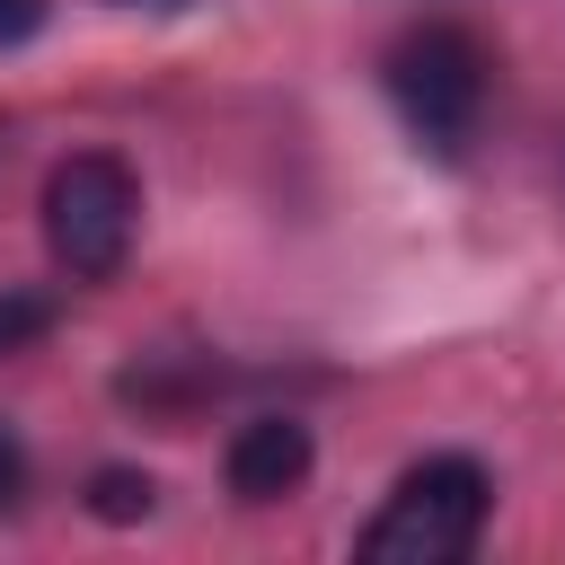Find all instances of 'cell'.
Returning <instances> with one entry per match:
<instances>
[{"label":"cell","instance_id":"cell-3","mask_svg":"<svg viewBox=\"0 0 565 565\" xmlns=\"http://www.w3.org/2000/svg\"><path fill=\"white\" fill-rule=\"evenodd\" d=\"M132 221H141V185L115 150H71L44 177V247L71 282H106L132 256Z\"/></svg>","mask_w":565,"mask_h":565},{"label":"cell","instance_id":"cell-9","mask_svg":"<svg viewBox=\"0 0 565 565\" xmlns=\"http://www.w3.org/2000/svg\"><path fill=\"white\" fill-rule=\"evenodd\" d=\"M124 9H185V0H124Z\"/></svg>","mask_w":565,"mask_h":565},{"label":"cell","instance_id":"cell-1","mask_svg":"<svg viewBox=\"0 0 565 565\" xmlns=\"http://www.w3.org/2000/svg\"><path fill=\"white\" fill-rule=\"evenodd\" d=\"M486 512H494V477L468 450H433L388 486V503L371 512L353 547L371 565H459L486 539Z\"/></svg>","mask_w":565,"mask_h":565},{"label":"cell","instance_id":"cell-7","mask_svg":"<svg viewBox=\"0 0 565 565\" xmlns=\"http://www.w3.org/2000/svg\"><path fill=\"white\" fill-rule=\"evenodd\" d=\"M18 494H26V450H18V433L0 424V512H9Z\"/></svg>","mask_w":565,"mask_h":565},{"label":"cell","instance_id":"cell-8","mask_svg":"<svg viewBox=\"0 0 565 565\" xmlns=\"http://www.w3.org/2000/svg\"><path fill=\"white\" fill-rule=\"evenodd\" d=\"M35 18H44V0H0V53H9V44H26V35H35Z\"/></svg>","mask_w":565,"mask_h":565},{"label":"cell","instance_id":"cell-4","mask_svg":"<svg viewBox=\"0 0 565 565\" xmlns=\"http://www.w3.org/2000/svg\"><path fill=\"white\" fill-rule=\"evenodd\" d=\"M300 477H309V424L256 415V424L230 433V494H238V503H274V494H291Z\"/></svg>","mask_w":565,"mask_h":565},{"label":"cell","instance_id":"cell-6","mask_svg":"<svg viewBox=\"0 0 565 565\" xmlns=\"http://www.w3.org/2000/svg\"><path fill=\"white\" fill-rule=\"evenodd\" d=\"M44 327H53V309H44L35 291H9V300H0V353H18V344L44 335Z\"/></svg>","mask_w":565,"mask_h":565},{"label":"cell","instance_id":"cell-2","mask_svg":"<svg viewBox=\"0 0 565 565\" xmlns=\"http://www.w3.org/2000/svg\"><path fill=\"white\" fill-rule=\"evenodd\" d=\"M388 106H397V124L433 150V159H459L468 141H477V124H486V44L468 35V26H450V18H433V26H406L397 44H388Z\"/></svg>","mask_w":565,"mask_h":565},{"label":"cell","instance_id":"cell-5","mask_svg":"<svg viewBox=\"0 0 565 565\" xmlns=\"http://www.w3.org/2000/svg\"><path fill=\"white\" fill-rule=\"evenodd\" d=\"M88 503H97V521H141L150 512V477L141 468H97L88 477Z\"/></svg>","mask_w":565,"mask_h":565}]
</instances>
